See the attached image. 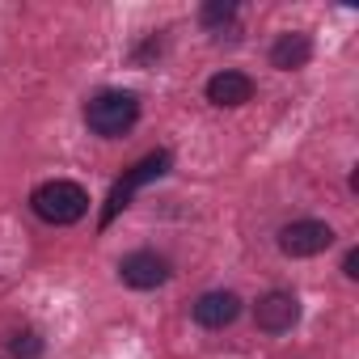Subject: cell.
Returning <instances> with one entry per match:
<instances>
[{
  "label": "cell",
  "mask_w": 359,
  "mask_h": 359,
  "mask_svg": "<svg viewBox=\"0 0 359 359\" xmlns=\"http://www.w3.org/2000/svg\"><path fill=\"white\" fill-rule=\"evenodd\" d=\"M85 123L102 140H118L140 123V97L131 89H102L85 102Z\"/></svg>",
  "instance_id": "obj_1"
},
{
  "label": "cell",
  "mask_w": 359,
  "mask_h": 359,
  "mask_svg": "<svg viewBox=\"0 0 359 359\" xmlns=\"http://www.w3.org/2000/svg\"><path fill=\"white\" fill-rule=\"evenodd\" d=\"M30 208H34V216H39L43 224H60V229H64V224L85 220V212H89V195H85V187L68 182V177H55V182L34 187Z\"/></svg>",
  "instance_id": "obj_2"
},
{
  "label": "cell",
  "mask_w": 359,
  "mask_h": 359,
  "mask_svg": "<svg viewBox=\"0 0 359 359\" xmlns=\"http://www.w3.org/2000/svg\"><path fill=\"white\" fill-rule=\"evenodd\" d=\"M161 173H169V152H148L140 165H131L123 177H118V182L110 187V199H106V208H102V229L131 203V195L140 191V187H148V182H156V177Z\"/></svg>",
  "instance_id": "obj_3"
},
{
  "label": "cell",
  "mask_w": 359,
  "mask_h": 359,
  "mask_svg": "<svg viewBox=\"0 0 359 359\" xmlns=\"http://www.w3.org/2000/svg\"><path fill=\"white\" fill-rule=\"evenodd\" d=\"M334 245V229L325 220H292L279 229V250L287 258H317Z\"/></svg>",
  "instance_id": "obj_4"
},
{
  "label": "cell",
  "mask_w": 359,
  "mask_h": 359,
  "mask_svg": "<svg viewBox=\"0 0 359 359\" xmlns=\"http://www.w3.org/2000/svg\"><path fill=\"white\" fill-rule=\"evenodd\" d=\"M169 275H173V266H169V258L156 254V250H135V254H127V258L118 262V279H123L127 287H135V292H152V287L169 283Z\"/></svg>",
  "instance_id": "obj_5"
},
{
  "label": "cell",
  "mask_w": 359,
  "mask_h": 359,
  "mask_svg": "<svg viewBox=\"0 0 359 359\" xmlns=\"http://www.w3.org/2000/svg\"><path fill=\"white\" fill-rule=\"evenodd\" d=\"M254 321H258L262 334H287V330L300 321V300H296V292H283V287L266 292V296L254 304Z\"/></svg>",
  "instance_id": "obj_6"
},
{
  "label": "cell",
  "mask_w": 359,
  "mask_h": 359,
  "mask_svg": "<svg viewBox=\"0 0 359 359\" xmlns=\"http://www.w3.org/2000/svg\"><path fill=\"white\" fill-rule=\"evenodd\" d=\"M191 313H195V321H199L203 330H224V325H233V321L241 317V296L216 287V292H203Z\"/></svg>",
  "instance_id": "obj_7"
},
{
  "label": "cell",
  "mask_w": 359,
  "mask_h": 359,
  "mask_svg": "<svg viewBox=\"0 0 359 359\" xmlns=\"http://www.w3.org/2000/svg\"><path fill=\"white\" fill-rule=\"evenodd\" d=\"M250 97H254V81H250L245 72L224 68V72H216V76L208 81V102L220 106V110H237V106H245Z\"/></svg>",
  "instance_id": "obj_8"
},
{
  "label": "cell",
  "mask_w": 359,
  "mask_h": 359,
  "mask_svg": "<svg viewBox=\"0 0 359 359\" xmlns=\"http://www.w3.org/2000/svg\"><path fill=\"white\" fill-rule=\"evenodd\" d=\"M309 60H313V39L300 34V30L279 34L275 47H271V68H279V72H296V68H304Z\"/></svg>",
  "instance_id": "obj_9"
},
{
  "label": "cell",
  "mask_w": 359,
  "mask_h": 359,
  "mask_svg": "<svg viewBox=\"0 0 359 359\" xmlns=\"http://www.w3.org/2000/svg\"><path fill=\"white\" fill-rule=\"evenodd\" d=\"M233 18H237V5H233V0H208V5L199 9V22H203L208 30H224Z\"/></svg>",
  "instance_id": "obj_10"
},
{
  "label": "cell",
  "mask_w": 359,
  "mask_h": 359,
  "mask_svg": "<svg viewBox=\"0 0 359 359\" xmlns=\"http://www.w3.org/2000/svg\"><path fill=\"white\" fill-rule=\"evenodd\" d=\"M9 355L13 359H39L43 355V334L39 330H18L9 338Z\"/></svg>",
  "instance_id": "obj_11"
},
{
  "label": "cell",
  "mask_w": 359,
  "mask_h": 359,
  "mask_svg": "<svg viewBox=\"0 0 359 359\" xmlns=\"http://www.w3.org/2000/svg\"><path fill=\"white\" fill-rule=\"evenodd\" d=\"M342 275H346V279H359V250H346V258H342Z\"/></svg>",
  "instance_id": "obj_12"
}]
</instances>
